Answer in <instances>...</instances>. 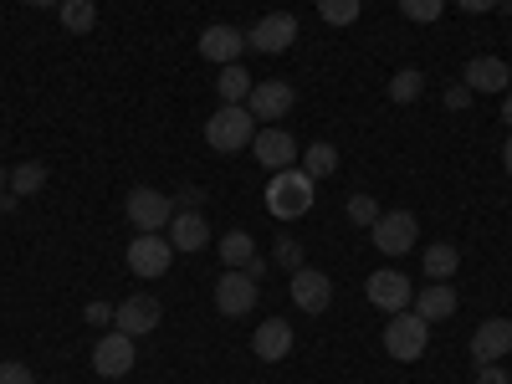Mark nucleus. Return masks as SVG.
<instances>
[{
	"mask_svg": "<svg viewBox=\"0 0 512 384\" xmlns=\"http://www.w3.org/2000/svg\"><path fill=\"white\" fill-rule=\"evenodd\" d=\"M313 190H318V180L308 175L303 164L277 169L272 185H267V210H272L277 221H297V216H308V210H313V200H318Z\"/></svg>",
	"mask_w": 512,
	"mask_h": 384,
	"instance_id": "1",
	"label": "nucleus"
},
{
	"mask_svg": "<svg viewBox=\"0 0 512 384\" xmlns=\"http://www.w3.org/2000/svg\"><path fill=\"white\" fill-rule=\"evenodd\" d=\"M251 139H256V118L241 103H221L205 118V144L216 154H241V149H251Z\"/></svg>",
	"mask_w": 512,
	"mask_h": 384,
	"instance_id": "2",
	"label": "nucleus"
},
{
	"mask_svg": "<svg viewBox=\"0 0 512 384\" xmlns=\"http://www.w3.org/2000/svg\"><path fill=\"white\" fill-rule=\"evenodd\" d=\"M425 349H431V323H425L415 308L395 313L390 323H384V354L400 359V364H415Z\"/></svg>",
	"mask_w": 512,
	"mask_h": 384,
	"instance_id": "3",
	"label": "nucleus"
},
{
	"mask_svg": "<svg viewBox=\"0 0 512 384\" xmlns=\"http://www.w3.org/2000/svg\"><path fill=\"white\" fill-rule=\"evenodd\" d=\"M123 210H128V221H134V231H154V236L175 221V205H169V195H159V190H149V185L128 190Z\"/></svg>",
	"mask_w": 512,
	"mask_h": 384,
	"instance_id": "4",
	"label": "nucleus"
},
{
	"mask_svg": "<svg viewBox=\"0 0 512 384\" xmlns=\"http://www.w3.org/2000/svg\"><path fill=\"white\" fill-rule=\"evenodd\" d=\"M256 292H262V282H256L251 272L226 267V277H216V313L221 318H246L256 308Z\"/></svg>",
	"mask_w": 512,
	"mask_h": 384,
	"instance_id": "5",
	"label": "nucleus"
},
{
	"mask_svg": "<svg viewBox=\"0 0 512 384\" xmlns=\"http://www.w3.org/2000/svg\"><path fill=\"white\" fill-rule=\"evenodd\" d=\"M169 262H175V246H169V236L144 231V236L128 241V272H134V277H164Z\"/></svg>",
	"mask_w": 512,
	"mask_h": 384,
	"instance_id": "6",
	"label": "nucleus"
},
{
	"mask_svg": "<svg viewBox=\"0 0 512 384\" xmlns=\"http://www.w3.org/2000/svg\"><path fill=\"white\" fill-rule=\"evenodd\" d=\"M297 16H287V11H272V16H262L251 31H246V47H256L262 57H277V52H287L292 41H297Z\"/></svg>",
	"mask_w": 512,
	"mask_h": 384,
	"instance_id": "7",
	"label": "nucleus"
},
{
	"mask_svg": "<svg viewBox=\"0 0 512 384\" xmlns=\"http://www.w3.org/2000/svg\"><path fill=\"white\" fill-rule=\"evenodd\" d=\"M287 292H292V303H297V313H328V303H333V282H328V272H318V267H297L292 272V282H287Z\"/></svg>",
	"mask_w": 512,
	"mask_h": 384,
	"instance_id": "8",
	"label": "nucleus"
},
{
	"mask_svg": "<svg viewBox=\"0 0 512 384\" xmlns=\"http://www.w3.org/2000/svg\"><path fill=\"white\" fill-rule=\"evenodd\" d=\"M364 297H369L379 313H405V308H410V297H415V287H410L405 272L384 267V272H374V277L364 282Z\"/></svg>",
	"mask_w": 512,
	"mask_h": 384,
	"instance_id": "9",
	"label": "nucleus"
},
{
	"mask_svg": "<svg viewBox=\"0 0 512 384\" xmlns=\"http://www.w3.org/2000/svg\"><path fill=\"white\" fill-rule=\"evenodd\" d=\"M415 236H420V226H415L410 210H390V216H379V221L369 226V241H374L384 256H405V251L415 246Z\"/></svg>",
	"mask_w": 512,
	"mask_h": 384,
	"instance_id": "10",
	"label": "nucleus"
},
{
	"mask_svg": "<svg viewBox=\"0 0 512 384\" xmlns=\"http://www.w3.org/2000/svg\"><path fill=\"white\" fill-rule=\"evenodd\" d=\"M292 103H297L292 82L272 77V82H256V88H251L246 113H251V118H267V123H277V118H287V113H292Z\"/></svg>",
	"mask_w": 512,
	"mask_h": 384,
	"instance_id": "11",
	"label": "nucleus"
},
{
	"mask_svg": "<svg viewBox=\"0 0 512 384\" xmlns=\"http://www.w3.org/2000/svg\"><path fill=\"white\" fill-rule=\"evenodd\" d=\"M113 328H118V333H128V338L154 333V328H159V297L134 292L128 303H118V308H113Z\"/></svg>",
	"mask_w": 512,
	"mask_h": 384,
	"instance_id": "12",
	"label": "nucleus"
},
{
	"mask_svg": "<svg viewBox=\"0 0 512 384\" xmlns=\"http://www.w3.org/2000/svg\"><path fill=\"white\" fill-rule=\"evenodd\" d=\"M134 338L128 333H108V338H98V349H93V374H103V379H123L128 369H134Z\"/></svg>",
	"mask_w": 512,
	"mask_h": 384,
	"instance_id": "13",
	"label": "nucleus"
},
{
	"mask_svg": "<svg viewBox=\"0 0 512 384\" xmlns=\"http://www.w3.org/2000/svg\"><path fill=\"white\" fill-rule=\"evenodd\" d=\"M512 354V318H487L472 333V359L477 364H502Z\"/></svg>",
	"mask_w": 512,
	"mask_h": 384,
	"instance_id": "14",
	"label": "nucleus"
},
{
	"mask_svg": "<svg viewBox=\"0 0 512 384\" xmlns=\"http://www.w3.org/2000/svg\"><path fill=\"white\" fill-rule=\"evenodd\" d=\"M251 354L262 359V364H277L292 354V323L287 318H267V323H256L251 333Z\"/></svg>",
	"mask_w": 512,
	"mask_h": 384,
	"instance_id": "15",
	"label": "nucleus"
},
{
	"mask_svg": "<svg viewBox=\"0 0 512 384\" xmlns=\"http://www.w3.org/2000/svg\"><path fill=\"white\" fill-rule=\"evenodd\" d=\"M241 52H246V31H236V26H205V31H200V57H205V62L231 67Z\"/></svg>",
	"mask_w": 512,
	"mask_h": 384,
	"instance_id": "16",
	"label": "nucleus"
},
{
	"mask_svg": "<svg viewBox=\"0 0 512 384\" xmlns=\"http://www.w3.org/2000/svg\"><path fill=\"white\" fill-rule=\"evenodd\" d=\"M410 308H415L425 323H441V318H451V313L461 308V297H456L451 282H431V287H420V292L410 297Z\"/></svg>",
	"mask_w": 512,
	"mask_h": 384,
	"instance_id": "17",
	"label": "nucleus"
},
{
	"mask_svg": "<svg viewBox=\"0 0 512 384\" xmlns=\"http://www.w3.org/2000/svg\"><path fill=\"white\" fill-rule=\"evenodd\" d=\"M507 77H512V72H507L502 57H472V62L461 67V82H466L472 93H502Z\"/></svg>",
	"mask_w": 512,
	"mask_h": 384,
	"instance_id": "18",
	"label": "nucleus"
},
{
	"mask_svg": "<svg viewBox=\"0 0 512 384\" xmlns=\"http://www.w3.org/2000/svg\"><path fill=\"white\" fill-rule=\"evenodd\" d=\"M251 144H256V164H267L272 175L297 164V144H292V134H282V128H267V134H256Z\"/></svg>",
	"mask_w": 512,
	"mask_h": 384,
	"instance_id": "19",
	"label": "nucleus"
},
{
	"mask_svg": "<svg viewBox=\"0 0 512 384\" xmlns=\"http://www.w3.org/2000/svg\"><path fill=\"white\" fill-rule=\"evenodd\" d=\"M221 262L231 272H251V277H262V256H256V241L246 231H226L221 236Z\"/></svg>",
	"mask_w": 512,
	"mask_h": 384,
	"instance_id": "20",
	"label": "nucleus"
},
{
	"mask_svg": "<svg viewBox=\"0 0 512 384\" xmlns=\"http://www.w3.org/2000/svg\"><path fill=\"white\" fill-rule=\"evenodd\" d=\"M205 241H210V226H205L200 210H180V216L169 221V246L175 251H200Z\"/></svg>",
	"mask_w": 512,
	"mask_h": 384,
	"instance_id": "21",
	"label": "nucleus"
},
{
	"mask_svg": "<svg viewBox=\"0 0 512 384\" xmlns=\"http://www.w3.org/2000/svg\"><path fill=\"white\" fill-rule=\"evenodd\" d=\"M420 272H425V277H436V282L456 277V272H461V251H456L451 241H436V246H425V251H420Z\"/></svg>",
	"mask_w": 512,
	"mask_h": 384,
	"instance_id": "22",
	"label": "nucleus"
},
{
	"mask_svg": "<svg viewBox=\"0 0 512 384\" xmlns=\"http://www.w3.org/2000/svg\"><path fill=\"white\" fill-rule=\"evenodd\" d=\"M251 88H256V82L246 77V67H241V62L221 67V77H216V93H221V103H246V98H251Z\"/></svg>",
	"mask_w": 512,
	"mask_h": 384,
	"instance_id": "23",
	"label": "nucleus"
},
{
	"mask_svg": "<svg viewBox=\"0 0 512 384\" xmlns=\"http://www.w3.org/2000/svg\"><path fill=\"white\" fill-rule=\"evenodd\" d=\"M62 31H93V21H98V6H93V0H62Z\"/></svg>",
	"mask_w": 512,
	"mask_h": 384,
	"instance_id": "24",
	"label": "nucleus"
},
{
	"mask_svg": "<svg viewBox=\"0 0 512 384\" xmlns=\"http://www.w3.org/2000/svg\"><path fill=\"white\" fill-rule=\"evenodd\" d=\"M420 93H425V72H420V67H400V72L390 77V98H395V103H415Z\"/></svg>",
	"mask_w": 512,
	"mask_h": 384,
	"instance_id": "25",
	"label": "nucleus"
},
{
	"mask_svg": "<svg viewBox=\"0 0 512 384\" xmlns=\"http://www.w3.org/2000/svg\"><path fill=\"white\" fill-rule=\"evenodd\" d=\"M41 185H47V164L26 159V164H16V169H11V195H36Z\"/></svg>",
	"mask_w": 512,
	"mask_h": 384,
	"instance_id": "26",
	"label": "nucleus"
},
{
	"mask_svg": "<svg viewBox=\"0 0 512 384\" xmlns=\"http://www.w3.org/2000/svg\"><path fill=\"white\" fill-rule=\"evenodd\" d=\"M303 169H308L313 180H328L333 169H338V149L333 144H308L303 149Z\"/></svg>",
	"mask_w": 512,
	"mask_h": 384,
	"instance_id": "27",
	"label": "nucleus"
},
{
	"mask_svg": "<svg viewBox=\"0 0 512 384\" xmlns=\"http://www.w3.org/2000/svg\"><path fill=\"white\" fill-rule=\"evenodd\" d=\"M359 11H364V0H318V16L328 26H354Z\"/></svg>",
	"mask_w": 512,
	"mask_h": 384,
	"instance_id": "28",
	"label": "nucleus"
},
{
	"mask_svg": "<svg viewBox=\"0 0 512 384\" xmlns=\"http://www.w3.org/2000/svg\"><path fill=\"white\" fill-rule=\"evenodd\" d=\"M441 11H446V0H400V16L405 21H420V26L441 21Z\"/></svg>",
	"mask_w": 512,
	"mask_h": 384,
	"instance_id": "29",
	"label": "nucleus"
},
{
	"mask_svg": "<svg viewBox=\"0 0 512 384\" xmlns=\"http://www.w3.org/2000/svg\"><path fill=\"white\" fill-rule=\"evenodd\" d=\"M349 221H354V226H374V221H379L374 195H354V200H349Z\"/></svg>",
	"mask_w": 512,
	"mask_h": 384,
	"instance_id": "30",
	"label": "nucleus"
},
{
	"mask_svg": "<svg viewBox=\"0 0 512 384\" xmlns=\"http://www.w3.org/2000/svg\"><path fill=\"white\" fill-rule=\"evenodd\" d=\"M277 262H282V267H292V272H297V267H303V246H297V241H292V236H282V241H277Z\"/></svg>",
	"mask_w": 512,
	"mask_h": 384,
	"instance_id": "31",
	"label": "nucleus"
},
{
	"mask_svg": "<svg viewBox=\"0 0 512 384\" xmlns=\"http://www.w3.org/2000/svg\"><path fill=\"white\" fill-rule=\"evenodd\" d=\"M0 384H36V374H31L26 364H16V359H6V364H0Z\"/></svg>",
	"mask_w": 512,
	"mask_h": 384,
	"instance_id": "32",
	"label": "nucleus"
},
{
	"mask_svg": "<svg viewBox=\"0 0 512 384\" xmlns=\"http://www.w3.org/2000/svg\"><path fill=\"white\" fill-rule=\"evenodd\" d=\"M446 108H451V113H466V108H472V88H466V82L446 88Z\"/></svg>",
	"mask_w": 512,
	"mask_h": 384,
	"instance_id": "33",
	"label": "nucleus"
},
{
	"mask_svg": "<svg viewBox=\"0 0 512 384\" xmlns=\"http://www.w3.org/2000/svg\"><path fill=\"white\" fill-rule=\"evenodd\" d=\"M82 318H88L93 328H103V323H113V308H108V303H98V297H93V303L82 308Z\"/></svg>",
	"mask_w": 512,
	"mask_h": 384,
	"instance_id": "34",
	"label": "nucleus"
},
{
	"mask_svg": "<svg viewBox=\"0 0 512 384\" xmlns=\"http://www.w3.org/2000/svg\"><path fill=\"white\" fill-rule=\"evenodd\" d=\"M477 384H512V374H507L502 364H482V369H477Z\"/></svg>",
	"mask_w": 512,
	"mask_h": 384,
	"instance_id": "35",
	"label": "nucleus"
},
{
	"mask_svg": "<svg viewBox=\"0 0 512 384\" xmlns=\"http://www.w3.org/2000/svg\"><path fill=\"white\" fill-rule=\"evenodd\" d=\"M456 6H461L466 16H482V11H497L502 0H456Z\"/></svg>",
	"mask_w": 512,
	"mask_h": 384,
	"instance_id": "36",
	"label": "nucleus"
},
{
	"mask_svg": "<svg viewBox=\"0 0 512 384\" xmlns=\"http://www.w3.org/2000/svg\"><path fill=\"white\" fill-rule=\"evenodd\" d=\"M180 200H185V205H190V210H195V205H200V200H205V190H200V185H185V190H180Z\"/></svg>",
	"mask_w": 512,
	"mask_h": 384,
	"instance_id": "37",
	"label": "nucleus"
},
{
	"mask_svg": "<svg viewBox=\"0 0 512 384\" xmlns=\"http://www.w3.org/2000/svg\"><path fill=\"white\" fill-rule=\"evenodd\" d=\"M502 169L512 175V134H507V144H502Z\"/></svg>",
	"mask_w": 512,
	"mask_h": 384,
	"instance_id": "38",
	"label": "nucleus"
},
{
	"mask_svg": "<svg viewBox=\"0 0 512 384\" xmlns=\"http://www.w3.org/2000/svg\"><path fill=\"white\" fill-rule=\"evenodd\" d=\"M26 6H41V11H52V6H62V0H26Z\"/></svg>",
	"mask_w": 512,
	"mask_h": 384,
	"instance_id": "39",
	"label": "nucleus"
},
{
	"mask_svg": "<svg viewBox=\"0 0 512 384\" xmlns=\"http://www.w3.org/2000/svg\"><path fill=\"white\" fill-rule=\"evenodd\" d=\"M502 123H507V128H512V98H507V103H502Z\"/></svg>",
	"mask_w": 512,
	"mask_h": 384,
	"instance_id": "40",
	"label": "nucleus"
},
{
	"mask_svg": "<svg viewBox=\"0 0 512 384\" xmlns=\"http://www.w3.org/2000/svg\"><path fill=\"white\" fill-rule=\"evenodd\" d=\"M6 185H11V175H6V164H0V195H6Z\"/></svg>",
	"mask_w": 512,
	"mask_h": 384,
	"instance_id": "41",
	"label": "nucleus"
}]
</instances>
